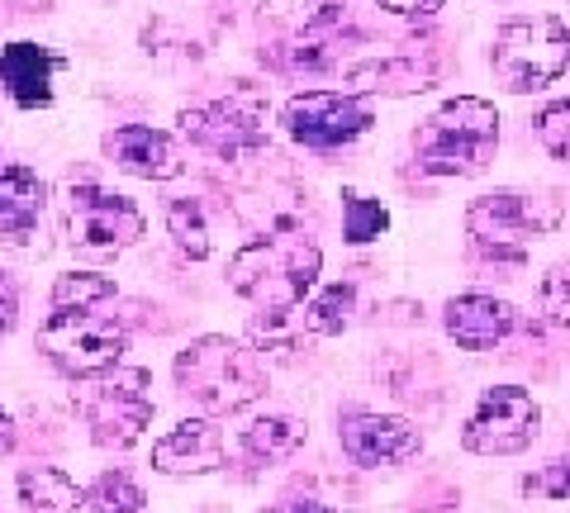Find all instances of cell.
Masks as SVG:
<instances>
[{"instance_id":"cell-17","label":"cell","mask_w":570,"mask_h":513,"mask_svg":"<svg viewBox=\"0 0 570 513\" xmlns=\"http://www.w3.org/2000/svg\"><path fill=\"white\" fill-rule=\"evenodd\" d=\"M153 471L163 475H214L224 471V433L209 414L181 418L167 437L153 442Z\"/></svg>"},{"instance_id":"cell-23","label":"cell","mask_w":570,"mask_h":513,"mask_svg":"<svg viewBox=\"0 0 570 513\" xmlns=\"http://www.w3.org/2000/svg\"><path fill=\"white\" fill-rule=\"evenodd\" d=\"M352 305H356V286L352 280H333V286H324L305 305V328L314 333V338H333V333L347 328Z\"/></svg>"},{"instance_id":"cell-3","label":"cell","mask_w":570,"mask_h":513,"mask_svg":"<svg viewBox=\"0 0 570 513\" xmlns=\"http://www.w3.org/2000/svg\"><path fill=\"white\" fill-rule=\"evenodd\" d=\"M499 148V110L480 96H452L442 100L414 129V162L423 176H480L494 162Z\"/></svg>"},{"instance_id":"cell-20","label":"cell","mask_w":570,"mask_h":513,"mask_svg":"<svg viewBox=\"0 0 570 513\" xmlns=\"http://www.w3.org/2000/svg\"><path fill=\"white\" fill-rule=\"evenodd\" d=\"M20 504L29 513H77L81 509V490L62 466H24L14 475Z\"/></svg>"},{"instance_id":"cell-8","label":"cell","mask_w":570,"mask_h":513,"mask_svg":"<svg viewBox=\"0 0 570 513\" xmlns=\"http://www.w3.org/2000/svg\"><path fill=\"white\" fill-rule=\"evenodd\" d=\"M561 219V190H490V196L471 200L466 234L490 253H509L513 262H523V243L557 234Z\"/></svg>"},{"instance_id":"cell-31","label":"cell","mask_w":570,"mask_h":513,"mask_svg":"<svg viewBox=\"0 0 570 513\" xmlns=\"http://www.w3.org/2000/svg\"><path fill=\"white\" fill-rule=\"evenodd\" d=\"M376 6L400 14V20H428V14H438L448 0H376Z\"/></svg>"},{"instance_id":"cell-13","label":"cell","mask_w":570,"mask_h":513,"mask_svg":"<svg viewBox=\"0 0 570 513\" xmlns=\"http://www.w3.org/2000/svg\"><path fill=\"white\" fill-rule=\"evenodd\" d=\"M337 442H343L352 466H404L423 452V433L400 414H376V410H343L337 414Z\"/></svg>"},{"instance_id":"cell-16","label":"cell","mask_w":570,"mask_h":513,"mask_svg":"<svg viewBox=\"0 0 570 513\" xmlns=\"http://www.w3.org/2000/svg\"><path fill=\"white\" fill-rule=\"evenodd\" d=\"M100 148L119 171L138 176V181H176L186 171V157L176 148V138L153 129V124H119V129L105 134Z\"/></svg>"},{"instance_id":"cell-11","label":"cell","mask_w":570,"mask_h":513,"mask_svg":"<svg viewBox=\"0 0 570 513\" xmlns=\"http://www.w3.org/2000/svg\"><path fill=\"white\" fill-rule=\"evenodd\" d=\"M542 433V410L523 385H494L480 395L466 428H461V447L471 456H519Z\"/></svg>"},{"instance_id":"cell-19","label":"cell","mask_w":570,"mask_h":513,"mask_svg":"<svg viewBox=\"0 0 570 513\" xmlns=\"http://www.w3.org/2000/svg\"><path fill=\"white\" fill-rule=\"evenodd\" d=\"M48 181L24 162H0V238L29 243L43 219Z\"/></svg>"},{"instance_id":"cell-32","label":"cell","mask_w":570,"mask_h":513,"mask_svg":"<svg viewBox=\"0 0 570 513\" xmlns=\"http://www.w3.org/2000/svg\"><path fill=\"white\" fill-rule=\"evenodd\" d=\"M262 513H337V509H333V504H324V500H309V494H285L281 504L262 509Z\"/></svg>"},{"instance_id":"cell-33","label":"cell","mask_w":570,"mask_h":513,"mask_svg":"<svg viewBox=\"0 0 570 513\" xmlns=\"http://www.w3.org/2000/svg\"><path fill=\"white\" fill-rule=\"evenodd\" d=\"M14 442H20V428H14L10 410H0V456H10V452H14Z\"/></svg>"},{"instance_id":"cell-24","label":"cell","mask_w":570,"mask_h":513,"mask_svg":"<svg viewBox=\"0 0 570 513\" xmlns=\"http://www.w3.org/2000/svg\"><path fill=\"white\" fill-rule=\"evenodd\" d=\"M167 234L176 238V247L190 257V262H205L214 234H209V219H205V205L200 200H171L167 205Z\"/></svg>"},{"instance_id":"cell-22","label":"cell","mask_w":570,"mask_h":513,"mask_svg":"<svg viewBox=\"0 0 570 513\" xmlns=\"http://www.w3.org/2000/svg\"><path fill=\"white\" fill-rule=\"evenodd\" d=\"M81 509L86 513H142L148 509V494H142V485L129 471H105L81 490Z\"/></svg>"},{"instance_id":"cell-1","label":"cell","mask_w":570,"mask_h":513,"mask_svg":"<svg viewBox=\"0 0 570 513\" xmlns=\"http://www.w3.org/2000/svg\"><path fill=\"white\" fill-rule=\"evenodd\" d=\"M318 272H324V253L299 228L262 234L228 257V286L262 314H295L318 286Z\"/></svg>"},{"instance_id":"cell-21","label":"cell","mask_w":570,"mask_h":513,"mask_svg":"<svg viewBox=\"0 0 570 513\" xmlns=\"http://www.w3.org/2000/svg\"><path fill=\"white\" fill-rule=\"evenodd\" d=\"M299 442H305V423L291 418V414H262L243 428V456H253V462H285V456L299 452Z\"/></svg>"},{"instance_id":"cell-5","label":"cell","mask_w":570,"mask_h":513,"mask_svg":"<svg viewBox=\"0 0 570 513\" xmlns=\"http://www.w3.org/2000/svg\"><path fill=\"white\" fill-rule=\"evenodd\" d=\"M347 20V0H262V29L276 39L262 48V62L276 72H324L333 62V33Z\"/></svg>"},{"instance_id":"cell-18","label":"cell","mask_w":570,"mask_h":513,"mask_svg":"<svg viewBox=\"0 0 570 513\" xmlns=\"http://www.w3.org/2000/svg\"><path fill=\"white\" fill-rule=\"evenodd\" d=\"M67 67L62 52L43 43H10L0 48V86L20 110H43L52 105V77Z\"/></svg>"},{"instance_id":"cell-7","label":"cell","mask_w":570,"mask_h":513,"mask_svg":"<svg viewBox=\"0 0 570 513\" xmlns=\"http://www.w3.org/2000/svg\"><path fill=\"white\" fill-rule=\"evenodd\" d=\"M39 352H43L48 366L62 371V376L86 381V376H100V371L124 362V352H129V328H124L115 314H100V305L52 309V318L39 328Z\"/></svg>"},{"instance_id":"cell-27","label":"cell","mask_w":570,"mask_h":513,"mask_svg":"<svg viewBox=\"0 0 570 513\" xmlns=\"http://www.w3.org/2000/svg\"><path fill=\"white\" fill-rule=\"evenodd\" d=\"M532 134H538V144H542L547 157H557V162L570 167V100H551L547 110H538Z\"/></svg>"},{"instance_id":"cell-15","label":"cell","mask_w":570,"mask_h":513,"mask_svg":"<svg viewBox=\"0 0 570 513\" xmlns=\"http://www.w3.org/2000/svg\"><path fill=\"white\" fill-rule=\"evenodd\" d=\"M519 309L509 305V299L499 295H452L448 305H442V328H448V338L466 352H494L499 343H509L513 333H519Z\"/></svg>"},{"instance_id":"cell-30","label":"cell","mask_w":570,"mask_h":513,"mask_svg":"<svg viewBox=\"0 0 570 513\" xmlns=\"http://www.w3.org/2000/svg\"><path fill=\"white\" fill-rule=\"evenodd\" d=\"M14 318H20V290H14V280H10L6 272H0V343L10 338Z\"/></svg>"},{"instance_id":"cell-28","label":"cell","mask_w":570,"mask_h":513,"mask_svg":"<svg viewBox=\"0 0 570 513\" xmlns=\"http://www.w3.org/2000/svg\"><path fill=\"white\" fill-rule=\"evenodd\" d=\"M538 299H542V314L551 318V324L570 328V262H557V267L542 276Z\"/></svg>"},{"instance_id":"cell-29","label":"cell","mask_w":570,"mask_h":513,"mask_svg":"<svg viewBox=\"0 0 570 513\" xmlns=\"http://www.w3.org/2000/svg\"><path fill=\"white\" fill-rule=\"evenodd\" d=\"M523 494H542V500H570V452H557L532 475H523Z\"/></svg>"},{"instance_id":"cell-6","label":"cell","mask_w":570,"mask_h":513,"mask_svg":"<svg viewBox=\"0 0 570 513\" xmlns=\"http://www.w3.org/2000/svg\"><path fill=\"white\" fill-rule=\"evenodd\" d=\"M153 376L142 366H110L100 376H86L81 391H77V414L81 423L91 428L96 447H134L142 437V428L153 423L157 404L148 395Z\"/></svg>"},{"instance_id":"cell-4","label":"cell","mask_w":570,"mask_h":513,"mask_svg":"<svg viewBox=\"0 0 570 513\" xmlns=\"http://www.w3.org/2000/svg\"><path fill=\"white\" fill-rule=\"evenodd\" d=\"M490 72L509 96L557 86L570 72V24L561 14H513L494 29Z\"/></svg>"},{"instance_id":"cell-2","label":"cell","mask_w":570,"mask_h":513,"mask_svg":"<svg viewBox=\"0 0 570 513\" xmlns=\"http://www.w3.org/2000/svg\"><path fill=\"white\" fill-rule=\"evenodd\" d=\"M176 395L190 399L209 418H234L266 395V366L253 347H243L228 333H205L171 362Z\"/></svg>"},{"instance_id":"cell-9","label":"cell","mask_w":570,"mask_h":513,"mask_svg":"<svg viewBox=\"0 0 570 513\" xmlns=\"http://www.w3.org/2000/svg\"><path fill=\"white\" fill-rule=\"evenodd\" d=\"M181 134L219 162H247V157H262L272 148L266 144V100L247 91V81H238V91H228L224 100L186 105Z\"/></svg>"},{"instance_id":"cell-25","label":"cell","mask_w":570,"mask_h":513,"mask_svg":"<svg viewBox=\"0 0 570 513\" xmlns=\"http://www.w3.org/2000/svg\"><path fill=\"white\" fill-rule=\"evenodd\" d=\"M115 295V280L100 272H67L52 280V309H91Z\"/></svg>"},{"instance_id":"cell-14","label":"cell","mask_w":570,"mask_h":513,"mask_svg":"<svg viewBox=\"0 0 570 513\" xmlns=\"http://www.w3.org/2000/svg\"><path fill=\"white\" fill-rule=\"evenodd\" d=\"M347 91L356 96H419L428 86H438L442 58L428 43H400L381 52V58H362L347 67Z\"/></svg>"},{"instance_id":"cell-12","label":"cell","mask_w":570,"mask_h":513,"mask_svg":"<svg viewBox=\"0 0 570 513\" xmlns=\"http://www.w3.org/2000/svg\"><path fill=\"white\" fill-rule=\"evenodd\" d=\"M67 234L77 247H134L148 234V219L129 196L81 181L67 196Z\"/></svg>"},{"instance_id":"cell-26","label":"cell","mask_w":570,"mask_h":513,"mask_svg":"<svg viewBox=\"0 0 570 513\" xmlns=\"http://www.w3.org/2000/svg\"><path fill=\"white\" fill-rule=\"evenodd\" d=\"M390 228V209L381 200H371L362 196V190H343V238L347 243H371V238H381Z\"/></svg>"},{"instance_id":"cell-10","label":"cell","mask_w":570,"mask_h":513,"mask_svg":"<svg viewBox=\"0 0 570 513\" xmlns=\"http://www.w3.org/2000/svg\"><path fill=\"white\" fill-rule=\"evenodd\" d=\"M281 124L299 148L337 152L376 124V105L356 91H299L281 105Z\"/></svg>"}]
</instances>
